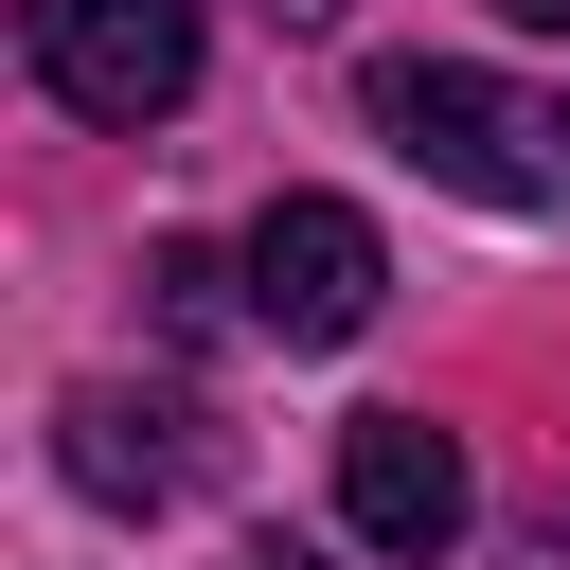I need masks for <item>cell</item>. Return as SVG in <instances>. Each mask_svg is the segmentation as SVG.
Returning a JSON list of instances; mask_svg holds the SVG:
<instances>
[{
    "mask_svg": "<svg viewBox=\"0 0 570 570\" xmlns=\"http://www.w3.org/2000/svg\"><path fill=\"white\" fill-rule=\"evenodd\" d=\"M534 570H570V517H552V534H534Z\"/></svg>",
    "mask_w": 570,
    "mask_h": 570,
    "instance_id": "8",
    "label": "cell"
},
{
    "mask_svg": "<svg viewBox=\"0 0 570 570\" xmlns=\"http://www.w3.org/2000/svg\"><path fill=\"white\" fill-rule=\"evenodd\" d=\"M499 18H534V36H570V0H499Z\"/></svg>",
    "mask_w": 570,
    "mask_h": 570,
    "instance_id": "6",
    "label": "cell"
},
{
    "mask_svg": "<svg viewBox=\"0 0 570 570\" xmlns=\"http://www.w3.org/2000/svg\"><path fill=\"white\" fill-rule=\"evenodd\" d=\"M232 267H249V338H285V356H338V338L392 303V249H374L356 196H267Z\"/></svg>",
    "mask_w": 570,
    "mask_h": 570,
    "instance_id": "2",
    "label": "cell"
},
{
    "mask_svg": "<svg viewBox=\"0 0 570 570\" xmlns=\"http://www.w3.org/2000/svg\"><path fill=\"white\" fill-rule=\"evenodd\" d=\"M356 107H374L392 160H428L445 196H481V214H570V89H517V71H463V53H374Z\"/></svg>",
    "mask_w": 570,
    "mask_h": 570,
    "instance_id": "1",
    "label": "cell"
},
{
    "mask_svg": "<svg viewBox=\"0 0 570 570\" xmlns=\"http://www.w3.org/2000/svg\"><path fill=\"white\" fill-rule=\"evenodd\" d=\"M232 570H321V552H232Z\"/></svg>",
    "mask_w": 570,
    "mask_h": 570,
    "instance_id": "7",
    "label": "cell"
},
{
    "mask_svg": "<svg viewBox=\"0 0 570 570\" xmlns=\"http://www.w3.org/2000/svg\"><path fill=\"white\" fill-rule=\"evenodd\" d=\"M71 125H178L196 107V0H18Z\"/></svg>",
    "mask_w": 570,
    "mask_h": 570,
    "instance_id": "3",
    "label": "cell"
},
{
    "mask_svg": "<svg viewBox=\"0 0 570 570\" xmlns=\"http://www.w3.org/2000/svg\"><path fill=\"white\" fill-rule=\"evenodd\" d=\"M338 517H356V552H445L481 517V481H463V445L428 410H356L338 428Z\"/></svg>",
    "mask_w": 570,
    "mask_h": 570,
    "instance_id": "4",
    "label": "cell"
},
{
    "mask_svg": "<svg viewBox=\"0 0 570 570\" xmlns=\"http://www.w3.org/2000/svg\"><path fill=\"white\" fill-rule=\"evenodd\" d=\"M53 463H71L107 517H160V499L214 481V428H196L178 392H71V410H53Z\"/></svg>",
    "mask_w": 570,
    "mask_h": 570,
    "instance_id": "5",
    "label": "cell"
}]
</instances>
